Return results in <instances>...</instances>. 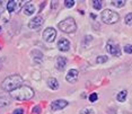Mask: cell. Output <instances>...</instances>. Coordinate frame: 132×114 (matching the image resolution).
Returning a JSON list of instances; mask_svg holds the SVG:
<instances>
[{"label":"cell","instance_id":"1","mask_svg":"<svg viewBox=\"0 0 132 114\" xmlns=\"http://www.w3.org/2000/svg\"><path fill=\"white\" fill-rule=\"evenodd\" d=\"M22 84H23L22 76H19V75H11V76L7 77L1 83V88H2V91H5L7 93H11L15 89H17L18 87L22 86Z\"/></svg>","mask_w":132,"mask_h":114},{"label":"cell","instance_id":"2","mask_svg":"<svg viewBox=\"0 0 132 114\" xmlns=\"http://www.w3.org/2000/svg\"><path fill=\"white\" fill-rule=\"evenodd\" d=\"M10 96L16 101H28L34 96V91L29 86H20L11 92Z\"/></svg>","mask_w":132,"mask_h":114},{"label":"cell","instance_id":"3","mask_svg":"<svg viewBox=\"0 0 132 114\" xmlns=\"http://www.w3.org/2000/svg\"><path fill=\"white\" fill-rule=\"evenodd\" d=\"M101 18L105 24H115L120 20V15L111 9H105L102 11Z\"/></svg>","mask_w":132,"mask_h":114},{"label":"cell","instance_id":"4","mask_svg":"<svg viewBox=\"0 0 132 114\" xmlns=\"http://www.w3.org/2000/svg\"><path fill=\"white\" fill-rule=\"evenodd\" d=\"M58 27H59V29H61V31L64 33H73V32H76V29H77V24L73 18L69 17V18H65L64 20L60 22Z\"/></svg>","mask_w":132,"mask_h":114},{"label":"cell","instance_id":"5","mask_svg":"<svg viewBox=\"0 0 132 114\" xmlns=\"http://www.w3.org/2000/svg\"><path fill=\"white\" fill-rule=\"evenodd\" d=\"M106 50L107 52L111 53L112 55H115V56H121V49L120 46L118 45L116 43H114L113 41H109L106 44Z\"/></svg>","mask_w":132,"mask_h":114},{"label":"cell","instance_id":"6","mask_svg":"<svg viewBox=\"0 0 132 114\" xmlns=\"http://www.w3.org/2000/svg\"><path fill=\"white\" fill-rule=\"evenodd\" d=\"M55 37H56V31L53 27H47L45 31L43 32L44 41L49 42V43H52V42L55 40Z\"/></svg>","mask_w":132,"mask_h":114},{"label":"cell","instance_id":"7","mask_svg":"<svg viewBox=\"0 0 132 114\" xmlns=\"http://www.w3.org/2000/svg\"><path fill=\"white\" fill-rule=\"evenodd\" d=\"M43 23H44L43 17H42L41 15H37V16H35L34 18H32L31 20H29L28 27L31 29H37V28H40L41 26L43 25Z\"/></svg>","mask_w":132,"mask_h":114},{"label":"cell","instance_id":"8","mask_svg":"<svg viewBox=\"0 0 132 114\" xmlns=\"http://www.w3.org/2000/svg\"><path fill=\"white\" fill-rule=\"evenodd\" d=\"M78 77H79V72H78L77 69H70L68 71L67 76H65V79H67L68 83L75 84L78 80Z\"/></svg>","mask_w":132,"mask_h":114},{"label":"cell","instance_id":"9","mask_svg":"<svg viewBox=\"0 0 132 114\" xmlns=\"http://www.w3.org/2000/svg\"><path fill=\"white\" fill-rule=\"evenodd\" d=\"M67 105H68L67 101H64V100H56L54 102H52V104H51V110H52V111H60V110L64 109Z\"/></svg>","mask_w":132,"mask_h":114},{"label":"cell","instance_id":"10","mask_svg":"<svg viewBox=\"0 0 132 114\" xmlns=\"http://www.w3.org/2000/svg\"><path fill=\"white\" fill-rule=\"evenodd\" d=\"M58 49L60 51H62V52L68 51L69 49H70V42H69L67 38H61V40H59V42H58Z\"/></svg>","mask_w":132,"mask_h":114},{"label":"cell","instance_id":"11","mask_svg":"<svg viewBox=\"0 0 132 114\" xmlns=\"http://www.w3.org/2000/svg\"><path fill=\"white\" fill-rule=\"evenodd\" d=\"M11 102V96L7 94H0V107L9 105Z\"/></svg>","mask_w":132,"mask_h":114},{"label":"cell","instance_id":"12","mask_svg":"<svg viewBox=\"0 0 132 114\" xmlns=\"http://www.w3.org/2000/svg\"><path fill=\"white\" fill-rule=\"evenodd\" d=\"M65 66H67V59L64 56H58V59H56V69L62 71L64 70Z\"/></svg>","mask_w":132,"mask_h":114},{"label":"cell","instance_id":"13","mask_svg":"<svg viewBox=\"0 0 132 114\" xmlns=\"http://www.w3.org/2000/svg\"><path fill=\"white\" fill-rule=\"evenodd\" d=\"M20 1H16V0H10V1H7V10L9 11V13H14L15 10L17 9V7H18Z\"/></svg>","mask_w":132,"mask_h":114},{"label":"cell","instance_id":"14","mask_svg":"<svg viewBox=\"0 0 132 114\" xmlns=\"http://www.w3.org/2000/svg\"><path fill=\"white\" fill-rule=\"evenodd\" d=\"M47 86H49L51 89H53V91H56V89L59 88V83L55 78H49V79H47Z\"/></svg>","mask_w":132,"mask_h":114},{"label":"cell","instance_id":"15","mask_svg":"<svg viewBox=\"0 0 132 114\" xmlns=\"http://www.w3.org/2000/svg\"><path fill=\"white\" fill-rule=\"evenodd\" d=\"M31 54L33 58H34L35 62H40V61H42V59H43V54H42V52L38 50H33Z\"/></svg>","mask_w":132,"mask_h":114},{"label":"cell","instance_id":"16","mask_svg":"<svg viewBox=\"0 0 132 114\" xmlns=\"http://www.w3.org/2000/svg\"><path fill=\"white\" fill-rule=\"evenodd\" d=\"M34 13H35V7H34V5L28 4V5H26L25 7H24V14L27 15V16H31V15H33Z\"/></svg>","mask_w":132,"mask_h":114},{"label":"cell","instance_id":"17","mask_svg":"<svg viewBox=\"0 0 132 114\" xmlns=\"http://www.w3.org/2000/svg\"><path fill=\"white\" fill-rule=\"evenodd\" d=\"M127 95H128V92L127 91H122L120 92L118 96H116V100H118L119 102H124L125 100H127Z\"/></svg>","mask_w":132,"mask_h":114},{"label":"cell","instance_id":"18","mask_svg":"<svg viewBox=\"0 0 132 114\" xmlns=\"http://www.w3.org/2000/svg\"><path fill=\"white\" fill-rule=\"evenodd\" d=\"M102 6H103V1H102V0H94V1H93V7H94L96 10H101Z\"/></svg>","mask_w":132,"mask_h":114},{"label":"cell","instance_id":"19","mask_svg":"<svg viewBox=\"0 0 132 114\" xmlns=\"http://www.w3.org/2000/svg\"><path fill=\"white\" fill-rule=\"evenodd\" d=\"M114 7H118V8H122L123 6L125 5V1L124 0H114V1L111 2Z\"/></svg>","mask_w":132,"mask_h":114},{"label":"cell","instance_id":"20","mask_svg":"<svg viewBox=\"0 0 132 114\" xmlns=\"http://www.w3.org/2000/svg\"><path fill=\"white\" fill-rule=\"evenodd\" d=\"M124 22H125V24L127 25H132V13H129L127 16L124 17Z\"/></svg>","mask_w":132,"mask_h":114},{"label":"cell","instance_id":"21","mask_svg":"<svg viewBox=\"0 0 132 114\" xmlns=\"http://www.w3.org/2000/svg\"><path fill=\"white\" fill-rule=\"evenodd\" d=\"M106 61H107V56H105V55H100L96 59L97 63H104V62H106Z\"/></svg>","mask_w":132,"mask_h":114},{"label":"cell","instance_id":"22","mask_svg":"<svg viewBox=\"0 0 132 114\" xmlns=\"http://www.w3.org/2000/svg\"><path fill=\"white\" fill-rule=\"evenodd\" d=\"M64 6L67 8H71L75 6V0H65L64 1Z\"/></svg>","mask_w":132,"mask_h":114},{"label":"cell","instance_id":"23","mask_svg":"<svg viewBox=\"0 0 132 114\" xmlns=\"http://www.w3.org/2000/svg\"><path fill=\"white\" fill-rule=\"evenodd\" d=\"M98 100V95L96 94V93H92L90 96H89V101L92 102V103H94V102H96Z\"/></svg>","mask_w":132,"mask_h":114},{"label":"cell","instance_id":"24","mask_svg":"<svg viewBox=\"0 0 132 114\" xmlns=\"http://www.w3.org/2000/svg\"><path fill=\"white\" fill-rule=\"evenodd\" d=\"M41 106H38V105H36V106L33 107V114H41Z\"/></svg>","mask_w":132,"mask_h":114},{"label":"cell","instance_id":"25","mask_svg":"<svg viewBox=\"0 0 132 114\" xmlns=\"http://www.w3.org/2000/svg\"><path fill=\"white\" fill-rule=\"evenodd\" d=\"M124 52L125 53H129V54H131V53H132V45H130V44L125 45L124 46Z\"/></svg>","mask_w":132,"mask_h":114},{"label":"cell","instance_id":"26","mask_svg":"<svg viewBox=\"0 0 132 114\" xmlns=\"http://www.w3.org/2000/svg\"><path fill=\"white\" fill-rule=\"evenodd\" d=\"M13 114H24V110L23 109H16L13 112Z\"/></svg>","mask_w":132,"mask_h":114},{"label":"cell","instance_id":"27","mask_svg":"<svg viewBox=\"0 0 132 114\" xmlns=\"http://www.w3.org/2000/svg\"><path fill=\"white\" fill-rule=\"evenodd\" d=\"M52 2V9H55L58 7V1H51Z\"/></svg>","mask_w":132,"mask_h":114},{"label":"cell","instance_id":"28","mask_svg":"<svg viewBox=\"0 0 132 114\" xmlns=\"http://www.w3.org/2000/svg\"><path fill=\"white\" fill-rule=\"evenodd\" d=\"M80 113H81V114H89V110L88 109H84Z\"/></svg>","mask_w":132,"mask_h":114},{"label":"cell","instance_id":"29","mask_svg":"<svg viewBox=\"0 0 132 114\" xmlns=\"http://www.w3.org/2000/svg\"><path fill=\"white\" fill-rule=\"evenodd\" d=\"M90 17H92V18H96V15H94V14H92V15H90Z\"/></svg>","mask_w":132,"mask_h":114},{"label":"cell","instance_id":"30","mask_svg":"<svg viewBox=\"0 0 132 114\" xmlns=\"http://www.w3.org/2000/svg\"><path fill=\"white\" fill-rule=\"evenodd\" d=\"M0 32H1V26H0Z\"/></svg>","mask_w":132,"mask_h":114},{"label":"cell","instance_id":"31","mask_svg":"<svg viewBox=\"0 0 132 114\" xmlns=\"http://www.w3.org/2000/svg\"><path fill=\"white\" fill-rule=\"evenodd\" d=\"M0 49H1V46H0Z\"/></svg>","mask_w":132,"mask_h":114}]
</instances>
